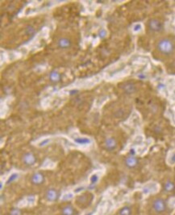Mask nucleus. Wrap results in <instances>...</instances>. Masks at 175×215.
I'll list each match as a JSON object with an SVG mask.
<instances>
[{"label": "nucleus", "mask_w": 175, "mask_h": 215, "mask_svg": "<svg viewBox=\"0 0 175 215\" xmlns=\"http://www.w3.org/2000/svg\"><path fill=\"white\" fill-rule=\"evenodd\" d=\"M174 44L169 38H164L157 43V50L164 55L171 54L174 50Z\"/></svg>", "instance_id": "1"}, {"label": "nucleus", "mask_w": 175, "mask_h": 215, "mask_svg": "<svg viewBox=\"0 0 175 215\" xmlns=\"http://www.w3.org/2000/svg\"><path fill=\"white\" fill-rule=\"evenodd\" d=\"M152 208H153V210L157 214L163 213L166 210V202L161 198H157L152 202Z\"/></svg>", "instance_id": "2"}, {"label": "nucleus", "mask_w": 175, "mask_h": 215, "mask_svg": "<svg viewBox=\"0 0 175 215\" xmlns=\"http://www.w3.org/2000/svg\"><path fill=\"white\" fill-rule=\"evenodd\" d=\"M148 27L152 32H161L163 29V23L158 19H152L148 21Z\"/></svg>", "instance_id": "3"}, {"label": "nucleus", "mask_w": 175, "mask_h": 215, "mask_svg": "<svg viewBox=\"0 0 175 215\" xmlns=\"http://www.w3.org/2000/svg\"><path fill=\"white\" fill-rule=\"evenodd\" d=\"M23 162L26 165L32 166L36 163V157L31 152H27L23 155Z\"/></svg>", "instance_id": "4"}, {"label": "nucleus", "mask_w": 175, "mask_h": 215, "mask_svg": "<svg viewBox=\"0 0 175 215\" xmlns=\"http://www.w3.org/2000/svg\"><path fill=\"white\" fill-rule=\"evenodd\" d=\"M104 145H105L106 149H107L108 151H113L117 147V142L114 137H108L105 139Z\"/></svg>", "instance_id": "5"}, {"label": "nucleus", "mask_w": 175, "mask_h": 215, "mask_svg": "<svg viewBox=\"0 0 175 215\" xmlns=\"http://www.w3.org/2000/svg\"><path fill=\"white\" fill-rule=\"evenodd\" d=\"M74 142H76L78 145H80V146H87V145H90L91 144V139L89 138V137H74Z\"/></svg>", "instance_id": "6"}, {"label": "nucleus", "mask_w": 175, "mask_h": 215, "mask_svg": "<svg viewBox=\"0 0 175 215\" xmlns=\"http://www.w3.org/2000/svg\"><path fill=\"white\" fill-rule=\"evenodd\" d=\"M44 180H45L44 175L41 173V172H36V173L32 175V182L34 184H37V185L41 184L44 182Z\"/></svg>", "instance_id": "7"}, {"label": "nucleus", "mask_w": 175, "mask_h": 215, "mask_svg": "<svg viewBox=\"0 0 175 215\" xmlns=\"http://www.w3.org/2000/svg\"><path fill=\"white\" fill-rule=\"evenodd\" d=\"M125 164L129 168H134L138 164V160L135 156H129L125 159Z\"/></svg>", "instance_id": "8"}, {"label": "nucleus", "mask_w": 175, "mask_h": 215, "mask_svg": "<svg viewBox=\"0 0 175 215\" xmlns=\"http://www.w3.org/2000/svg\"><path fill=\"white\" fill-rule=\"evenodd\" d=\"M122 88L128 94H132L136 91V87L132 82H126L122 85Z\"/></svg>", "instance_id": "9"}, {"label": "nucleus", "mask_w": 175, "mask_h": 215, "mask_svg": "<svg viewBox=\"0 0 175 215\" xmlns=\"http://www.w3.org/2000/svg\"><path fill=\"white\" fill-rule=\"evenodd\" d=\"M45 197H46V200L48 202H54L57 198V192L53 188L49 189L46 192Z\"/></svg>", "instance_id": "10"}, {"label": "nucleus", "mask_w": 175, "mask_h": 215, "mask_svg": "<svg viewBox=\"0 0 175 215\" xmlns=\"http://www.w3.org/2000/svg\"><path fill=\"white\" fill-rule=\"evenodd\" d=\"M58 46L61 49H68L71 46V41L67 37H61L58 40Z\"/></svg>", "instance_id": "11"}, {"label": "nucleus", "mask_w": 175, "mask_h": 215, "mask_svg": "<svg viewBox=\"0 0 175 215\" xmlns=\"http://www.w3.org/2000/svg\"><path fill=\"white\" fill-rule=\"evenodd\" d=\"M157 188H158V185L156 183L148 184L143 188V192L145 194L150 193V192H155L157 191Z\"/></svg>", "instance_id": "12"}, {"label": "nucleus", "mask_w": 175, "mask_h": 215, "mask_svg": "<svg viewBox=\"0 0 175 215\" xmlns=\"http://www.w3.org/2000/svg\"><path fill=\"white\" fill-rule=\"evenodd\" d=\"M175 189V184L171 180H167L164 184V190L167 192H173Z\"/></svg>", "instance_id": "13"}, {"label": "nucleus", "mask_w": 175, "mask_h": 215, "mask_svg": "<svg viewBox=\"0 0 175 215\" xmlns=\"http://www.w3.org/2000/svg\"><path fill=\"white\" fill-rule=\"evenodd\" d=\"M62 215H74V208L71 206H66L62 208L61 210Z\"/></svg>", "instance_id": "14"}, {"label": "nucleus", "mask_w": 175, "mask_h": 215, "mask_svg": "<svg viewBox=\"0 0 175 215\" xmlns=\"http://www.w3.org/2000/svg\"><path fill=\"white\" fill-rule=\"evenodd\" d=\"M49 78L52 82H57L61 80V74L57 71H52L49 74Z\"/></svg>", "instance_id": "15"}, {"label": "nucleus", "mask_w": 175, "mask_h": 215, "mask_svg": "<svg viewBox=\"0 0 175 215\" xmlns=\"http://www.w3.org/2000/svg\"><path fill=\"white\" fill-rule=\"evenodd\" d=\"M54 167H55V163L51 160H46L42 165V168L44 169H52Z\"/></svg>", "instance_id": "16"}, {"label": "nucleus", "mask_w": 175, "mask_h": 215, "mask_svg": "<svg viewBox=\"0 0 175 215\" xmlns=\"http://www.w3.org/2000/svg\"><path fill=\"white\" fill-rule=\"evenodd\" d=\"M120 215H131L132 214V210L128 206H125L124 208H122L119 212Z\"/></svg>", "instance_id": "17"}, {"label": "nucleus", "mask_w": 175, "mask_h": 215, "mask_svg": "<svg viewBox=\"0 0 175 215\" xmlns=\"http://www.w3.org/2000/svg\"><path fill=\"white\" fill-rule=\"evenodd\" d=\"M98 179H99V176H98V175L96 174V173H94V174H93L91 176H90V184L91 185H94L98 181Z\"/></svg>", "instance_id": "18"}, {"label": "nucleus", "mask_w": 175, "mask_h": 215, "mask_svg": "<svg viewBox=\"0 0 175 215\" xmlns=\"http://www.w3.org/2000/svg\"><path fill=\"white\" fill-rule=\"evenodd\" d=\"M19 177V175L17 173H13V174H11L9 176V178L7 179V184H8L12 183V182H14L15 180H16Z\"/></svg>", "instance_id": "19"}, {"label": "nucleus", "mask_w": 175, "mask_h": 215, "mask_svg": "<svg viewBox=\"0 0 175 215\" xmlns=\"http://www.w3.org/2000/svg\"><path fill=\"white\" fill-rule=\"evenodd\" d=\"M27 202H28V206H32V205H34L35 202H36V197L34 196H30V197H28L26 199H25Z\"/></svg>", "instance_id": "20"}, {"label": "nucleus", "mask_w": 175, "mask_h": 215, "mask_svg": "<svg viewBox=\"0 0 175 215\" xmlns=\"http://www.w3.org/2000/svg\"><path fill=\"white\" fill-rule=\"evenodd\" d=\"M98 36L101 39H104L107 36V32H106V29L105 28H101L99 30V32H98Z\"/></svg>", "instance_id": "21"}, {"label": "nucleus", "mask_w": 175, "mask_h": 215, "mask_svg": "<svg viewBox=\"0 0 175 215\" xmlns=\"http://www.w3.org/2000/svg\"><path fill=\"white\" fill-rule=\"evenodd\" d=\"M74 197V195H73V193H71V192H69V193H65L64 194L62 197H61V200L62 201H68V200H70L71 198H73Z\"/></svg>", "instance_id": "22"}, {"label": "nucleus", "mask_w": 175, "mask_h": 215, "mask_svg": "<svg viewBox=\"0 0 175 215\" xmlns=\"http://www.w3.org/2000/svg\"><path fill=\"white\" fill-rule=\"evenodd\" d=\"M50 138H45L44 140H42L41 142H40L39 144H38V147H45L46 145H48L49 142H50Z\"/></svg>", "instance_id": "23"}, {"label": "nucleus", "mask_w": 175, "mask_h": 215, "mask_svg": "<svg viewBox=\"0 0 175 215\" xmlns=\"http://www.w3.org/2000/svg\"><path fill=\"white\" fill-rule=\"evenodd\" d=\"M142 30V25L140 23H136L133 26L134 32H140Z\"/></svg>", "instance_id": "24"}, {"label": "nucleus", "mask_w": 175, "mask_h": 215, "mask_svg": "<svg viewBox=\"0 0 175 215\" xmlns=\"http://www.w3.org/2000/svg\"><path fill=\"white\" fill-rule=\"evenodd\" d=\"M168 163H169V164H170V165L175 164V152L170 156V158H169V159H168Z\"/></svg>", "instance_id": "25"}, {"label": "nucleus", "mask_w": 175, "mask_h": 215, "mask_svg": "<svg viewBox=\"0 0 175 215\" xmlns=\"http://www.w3.org/2000/svg\"><path fill=\"white\" fill-rule=\"evenodd\" d=\"M19 211L17 210H15L11 212V215H19Z\"/></svg>", "instance_id": "26"}, {"label": "nucleus", "mask_w": 175, "mask_h": 215, "mask_svg": "<svg viewBox=\"0 0 175 215\" xmlns=\"http://www.w3.org/2000/svg\"><path fill=\"white\" fill-rule=\"evenodd\" d=\"M83 188H83V187H82V188L80 187V188H76V189L74 190V192H80V191H82V190H83Z\"/></svg>", "instance_id": "27"}, {"label": "nucleus", "mask_w": 175, "mask_h": 215, "mask_svg": "<svg viewBox=\"0 0 175 215\" xmlns=\"http://www.w3.org/2000/svg\"><path fill=\"white\" fill-rule=\"evenodd\" d=\"M93 214V213H89V214H86V215H92Z\"/></svg>", "instance_id": "28"}]
</instances>
